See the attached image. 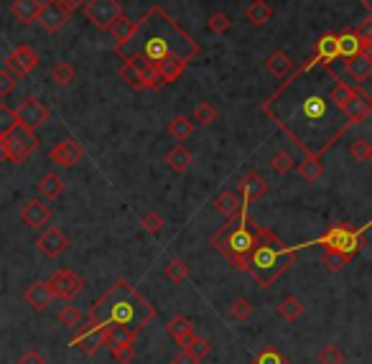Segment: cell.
I'll return each instance as SVG.
<instances>
[{"mask_svg": "<svg viewBox=\"0 0 372 364\" xmlns=\"http://www.w3.org/2000/svg\"><path fill=\"white\" fill-rule=\"evenodd\" d=\"M133 41L138 43L133 51H123L118 56H125V54L141 56L143 62L148 64V69L153 71V79L158 90H161L158 71H161L163 64L171 62V59H179V56L191 62L194 56L202 54V46L161 6H153L138 21V31H135Z\"/></svg>", "mask_w": 372, "mask_h": 364, "instance_id": "cell-1", "label": "cell"}, {"mask_svg": "<svg viewBox=\"0 0 372 364\" xmlns=\"http://www.w3.org/2000/svg\"><path fill=\"white\" fill-rule=\"evenodd\" d=\"M0 148H3V158L8 163H23L39 148V138L31 127L18 125L11 133L0 135Z\"/></svg>", "mask_w": 372, "mask_h": 364, "instance_id": "cell-2", "label": "cell"}, {"mask_svg": "<svg viewBox=\"0 0 372 364\" xmlns=\"http://www.w3.org/2000/svg\"><path fill=\"white\" fill-rule=\"evenodd\" d=\"M120 79L135 92H143V90H158L156 87V79H153V71L148 69V64L143 62L141 56H133V54H125L120 56Z\"/></svg>", "mask_w": 372, "mask_h": 364, "instance_id": "cell-3", "label": "cell"}, {"mask_svg": "<svg viewBox=\"0 0 372 364\" xmlns=\"http://www.w3.org/2000/svg\"><path fill=\"white\" fill-rule=\"evenodd\" d=\"M319 245L326 247V250H342V252L354 255V252L359 250V245H362V232L352 230L350 224L337 222L322 239H319Z\"/></svg>", "mask_w": 372, "mask_h": 364, "instance_id": "cell-4", "label": "cell"}, {"mask_svg": "<svg viewBox=\"0 0 372 364\" xmlns=\"http://www.w3.org/2000/svg\"><path fill=\"white\" fill-rule=\"evenodd\" d=\"M85 15L99 31H110V26L123 15V6H120V0H87Z\"/></svg>", "mask_w": 372, "mask_h": 364, "instance_id": "cell-5", "label": "cell"}, {"mask_svg": "<svg viewBox=\"0 0 372 364\" xmlns=\"http://www.w3.org/2000/svg\"><path fill=\"white\" fill-rule=\"evenodd\" d=\"M69 21H71L69 8H64L57 0H49V3H43V10L39 13V21L36 23H41V28L46 34H59L62 28H67Z\"/></svg>", "mask_w": 372, "mask_h": 364, "instance_id": "cell-6", "label": "cell"}, {"mask_svg": "<svg viewBox=\"0 0 372 364\" xmlns=\"http://www.w3.org/2000/svg\"><path fill=\"white\" fill-rule=\"evenodd\" d=\"M49 158L62 168H74L82 158H85V148L79 146L74 138H62L59 143H54V148L49 150Z\"/></svg>", "mask_w": 372, "mask_h": 364, "instance_id": "cell-7", "label": "cell"}, {"mask_svg": "<svg viewBox=\"0 0 372 364\" xmlns=\"http://www.w3.org/2000/svg\"><path fill=\"white\" fill-rule=\"evenodd\" d=\"M15 115H18V122H21V125H26V127H31V130H36V127H41L43 122L51 118V110L43 105L41 99L26 97L21 105H18Z\"/></svg>", "mask_w": 372, "mask_h": 364, "instance_id": "cell-8", "label": "cell"}, {"mask_svg": "<svg viewBox=\"0 0 372 364\" xmlns=\"http://www.w3.org/2000/svg\"><path fill=\"white\" fill-rule=\"evenodd\" d=\"M49 283L54 286V290H57V295L62 301H71V298H77V295L85 290V280L79 278L74 270H67V267L51 275Z\"/></svg>", "mask_w": 372, "mask_h": 364, "instance_id": "cell-9", "label": "cell"}, {"mask_svg": "<svg viewBox=\"0 0 372 364\" xmlns=\"http://www.w3.org/2000/svg\"><path fill=\"white\" fill-rule=\"evenodd\" d=\"M39 62H41V59H39V54H36V51L31 49V46L21 43L18 49L11 51V56L6 59V66H8L11 71H13V74H15L18 79H23V77H29L31 71H34L36 66H39Z\"/></svg>", "mask_w": 372, "mask_h": 364, "instance_id": "cell-10", "label": "cell"}, {"mask_svg": "<svg viewBox=\"0 0 372 364\" xmlns=\"http://www.w3.org/2000/svg\"><path fill=\"white\" fill-rule=\"evenodd\" d=\"M54 298H59V295L49 280H34V283L23 290V301H26L29 308H34V311H46V308L54 303Z\"/></svg>", "mask_w": 372, "mask_h": 364, "instance_id": "cell-11", "label": "cell"}, {"mask_svg": "<svg viewBox=\"0 0 372 364\" xmlns=\"http://www.w3.org/2000/svg\"><path fill=\"white\" fill-rule=\"evenodd\" d=\"M36 247H39L41 255L54 260L67 252V247H69V237H67L59 227H46V230L39 234V239H36Z\"/></svg>", "mask_w": 372, "mask_h": 364, "instance_id": "cell-12", "label": "cell"}, {"mask_svg": "<svg viewBox=\"0 0 372 364\" xmlns=\"http://www.w3.org/2000/svg\"><path fill=\"white\" fill-rule=\"evenodd\" d=\"M344 115H347V122H350V125H359L362 120H367L372 115V94H367V92L359 90V87H354Z\"/></svg>", "mask_w": 372, "mask_h": 364, "instance_id": "cell-13", "label": "cell"}, {"mask_svg": "<svg viewBox=\"0 0 372 364\" xmlns=\"http://www.w3.org/2000/svg\"><path fill=\"white\" fill-rule=\"evenodd\" d=\"M21 219L29 230H41V227L49 224L51 209L41 202V199H31V202H26V206L21 209Z\"/></svg>", "mask_w": 372, "mask_h": 364, "instance_id": "cell-14", "label": "cell"}, {"mask_svg": "<svg viewBox=\"0 0 372 364\" xmlns=\"http://www.w3.org/2000/svg\"><path fill=\"white\" fill-rule=\"evenodd\" d=\"M370 49L372 46L357 34V28H354V31L347 28V31L339 34V54H342V59H347V62L354 59V56H359V54H365V51H370Z\"/></svg>", "mask_w": 372, "mask_h": 364, "instance_id": "cell-15", "label": "cell"}, {"mask_svg": "<svg viewBox=\"0 0 372 364\" xmlns=\"http://www.w3.org/2000/svg\"><path fill=\"white\" fill-rule=\"evenodd\" d=\"M212 204H214V211H219V214H222L227 222H232V219L240 214V209H242L245 199H242V194H237V191L225 189V191H219V194L214 196V202H212Z\"/></svg>", "mask_w": 372, "mask_h": 364, "instance_id": "cell-16", "label": "cell"}, {"mask_svg": "<svg viewBox=\"0 0 372 364\" xmlns=\"http://www.w3.org/2000/svg\"><path fill=\"white\" fill-rule=\"evenodd\" d=\"M266 191H268V183L258 171H250V174L240 181V194H242V199H245V209L250 206V204L258 202V199H263Z\"/></svg>", "mask_w": 372, "mask_h": 364, "instance_id": "cell-17", "label": "cell"}, {"mask_svg": "<svg viewBox=\"0 0 372 364\" xmlns=\"http://www.w3.org/2000/svg\"><path fill=\"white\" fill-rule=\"evenodd\" d=\"M255 232L247 230L245 224L242 227H232L230 230V255L227 258H232V255H250V252L255 250Z\"/></svg>", "mask_w": 372, "mask_h": 364, "instance_id": "cell-18", "label": "cell"}, {"mask_svg": "<svg viewBox=\"0 0 372 364\" xmlns=\"http://www.w3.org/2000/svg\"><path fill=\"white\" fill-rule=\"evenodd\" d=\"M135 336H138V329H130L125 323L115 321L105 323V346H110V349H118V346H125V344H135Z\"/></svg>", "mask_w": 372, "mask_h": 364, "instance_id": "cell-19", "label": "cell"}, {"mask_svg": "<svg viewBox=\"0 0 372 364\" xmlns=\"http://www.w3.org/2000/svg\"><path fill=\"white\" fill-rule=\"evenodd\" d=\"M166 334H169L179 346H186V344L194 339V321L184 314L174 316V318L166 323Z\"/></svg>", "mask_w": 372, "mask_h": 364, "instance_id": "cell-20", "label": "cell"}, {"mask_svg": "<svg viewBox=\"0 0 372 364\" xmlns=\"http://www.w3.org/2000/svg\"><path fill=\"white\" fill-rule=\"evenodd\" d=\"M331 102V99H329ZM326 97L319 94V92H311L306 94V99L301 102V118L309 120V122H316V120H324L326 118V107H329Z\"/></svg>", "mask_w": 372, "mask_h": 364, "instance_id": "cell-21", "label": "cell"}, {"mask_svg": "<svg viewBox=\"0 0 372 364\" xmlns=\"http://www.w3.org/2000/svg\"><path fill=\"white\" fill-rule=\"evenodd\" d=\"M135 31H138V21L128 18L125 13L120 15L118 21L110 26V34H113V38H115V49H123V46H128V43L133 41Z\"/></svg>", "mask_w": 372, "mask_h": 364, "instance_id": "cell-22", "label": "cell"}, {"mask_svg": "<svg viewBox=\"0 0 372 364\" xmlns=\"http://www.w3.org/2000/svg\"><path fill=\"white\" fill-rule=\"evenodd\" d=\"M43 10L41 0H13L11 3V15L21 23H34L39 21V13Z\"/></svg>", "mask_w": 372, "mask_h": 364, "instance_id": "cell-23", "label": "cell"}, {"mask_svg": "<svg viewBox=\"0 0 372 364\" xmlns=\"http://www.w3.org/2000/svg\"><path fill=\"white\" fill-rule=\"evenodd\" d=\"M314 54L322 56L326 66H331V62L342 59V54H339V34L319 36V38H316V46H314Z\"/></svg>", "mask_w": 372, "mask_h": 364, "instance_id": "cell-24", "label": "cell"}, {"mask_svg": "<svg viewBox=\"0 0 372 364\" xmlns=\"http://www.w3.org/2000/svg\"><path fill=\"white\" fill-rule=\"evenodd\" d=\"M347 74H350L354 82H367L372 77V49L365 54L354 56L347 62Z\"/></svg>", "mask_w": 372, "mask_h": 364, "instance_id": "cell-25", "label": "cell"}, {"mask_svg": "<svg viewBox=\"0 0 372 364\" xmlns=\"http://www.w3.org/2000/svg\"><path fill=\"white\" fill-rule=\"evenodd\" d=\"M275 311H278V316H281L283 321L296 323L303 316L306 306H303V301L298 295H283L281 301H278V306H275Z\"/></svg>", "mask_w": 372, "mask_h": 364, "instance_id": "cell-26", "label": "cell"}, {"mask_svg": "<svg viewBox=\"0 0 372 364\" xmlns=\"http://www.w3.org/2000/svg\"><path fill=\"white\" fill-rule=\"evenodd\" d=\"M266 69L270 71V74H275L278 79H288L291 74H294V62H291V56L286 54V51H273V54L266 59Z\"/></svg>", "mask_w": 372, "mask_h": 364, "instance_id": "cell-27", "label": "cell"}, {"mask_svg": "<svg viewBox=\"0 0 372 364\" xmlns=\"http://www.w3.org/2000/svg\"><path fill=\"white\" fill-rule=\"evenodd\" d=\"M36 191H39V196H41V199H59V196L64 194L62 176L54 174V171L43 174L41 178H39V183H36Z\"/></svg>", "mask_w": 372, "mask_h": 364, "instance_id": "cell-28", "label": "cell"}, {"mask_svg": "<svg viewBox=\"0 0 372 364\" xmlns=\"http://www.w3.org/2000/svg\"><path fill=\"white\" fill-rule=\"evenodd\" d=\"M191 150L186 146H174L169 148V153H166V166L174 171V174H184L186 168L191 166Z\"/></svg>", "mask_w": 372, "mask_h": 364, "instance_id": "cell-29", "label": "cell"}, {"mask_svg": "<svg viewBox=\"0 0 372 364\" xmlns=\"http://www.w3.org/2000/svg\"><path fill=\"white\" fill-rule=\"evenodd\" d=\"M298 176H301V181H306V183H314V181H319L322 178V171H324V166H322V155L319 153H311V155H306L301 163H298Z\"/></svg>", "mask_w": 372, "mask_h": 364, "instance_id": "cell-30", "label": "cell"}, {"mask_svg": "<svg viewBox=\"0 0 372 364\" xmlns=\"http://www.w3.org/2000/svg\"><path fill=\"white\" fill-rule=\"evenodd\" d=\"M245 18L253 26H266L268 21H273V6L268 0H253V6L245 10Z\"/></svg>", "mask_w": 372, "mask_h": 364, "instance_id": "cell-31", "label": "cell"}, {"mask_svg": "<svg viewBox=\"0 0 372 364\" xmlns=\"http://www.w3.org/2000/svg\"><path fill=\"white\" fill-rule=\"evenodd\" d=\"M352 92H354V87L347 82H342L339 77H334V87H331L329 92V99H331V105L337 107V112H347V105H350V99H352Z\"/></svg>", "mask_w": 372, "mask_h": 364, "instance_id": "cell-32", "label": "cell"}, {"mask_svg": "<svg viewBox=\"0 0 372 364\" xmlns=\"http://www.w3.org/2000/svg\"><path fill=\"white\" fill-rule=\"evenodd\" d=\"M352 262V255L350 252H342V250H326L322 255V265L329 270V273H342L344 267Z\"/></svg>", "mask_w": 372, "mask_h": 364, "instance_id": "cell-33", "label": "cell"}, {"mask_svg": "<svg viewBox=\"0 0 372 364\" xmlns=\"http://www.w3.org/2000/svg\"><path fill=\"white\" fill-rule=\"evenodd\" d=\"M166 130H169L171 138L186 140V138H191V133H194V122H191L186 115H176V118H171L169 122H166Z\"/></svg>", "mask_w": 372, "mask_h": 364, "instance_id": "cell-34", "label": "cell"}, {"mask_svg": "<svg viewBox=\"0 0 372 364\" xmlns=\"http://www.w3.org/2000/svg\"><path fill=\"white\" fill-rule=\"evenodd\" d=\"M227 314H230L232 321L245 323V321L253 318L255 308H253V303L247 301V298H235V301H230V306H227Z\"/></svg>", "mask_w": 372, "mask_h": 364, "instance_id": "cell-35", "label": "cell"}, {"mask_svg": "<svg viewBox=\"0 0 372 364\" xmlns=\"http://www.w3.org/2000/svg\"><path fill=\"white\" fill-rule=\"evenodd\" d=\"M163 273H166V278L171 280V283H184V280L189 278V273H191V267H189V262L186 260H181V258H174L169 262V265L163 267Z\"/></svg>", "mask_w": 372, "mask_h": 364, "instance_id": "cell-36", "label": "cell"}, {"mask_svg": "<svg viewBox=\"0 0 372 364\" xmlns=\"http://www.w3.org/2000/svg\"><path fill=\"white\" fill-rule=\"evenodd\" d=\"M74 77H77V71H74L71 64L59 62L51 66V82L57 84V87H69V84L74 82Z\"/></svg>", "mask_w": 372, "mask_h": 364, "instance_id": "cell-37", "label": "cell"}, {"mask_svg": "<svg viewBox=\"0 0 372 364\" xmlns=\"http://www.w3.org/2000/svg\"><path fill=\"white\" fill-rule=\"evenodd\" d=\"M214 120H217V110H214V105H212L209 99L197 102V107H194V122L202 127H209Z\"/></svg>", "mask_w": 372, "mask_h": 364, "instance_id": "cell-38", "label": "cell"}, {"mask_svg": "<svg viewBox=\"0 0 372 364\" xmlns=\"http://www.w3.org/2000/svg\"><path fill=\"white\" fill-rule=\"evenodd\" d=\"M298 163L294 161V155L291 150H278V153L270 155V168H273L275 174H288V171H294Z\"/></svg>", "mask_w": 372, "mask_h": 364, "instance_id": "cell-39", "label": "cell"}, {"mask_svg": "<svg viewBox=\"0 0 372 364\" xmlns=\"http://www.w3.org/2000/svg\"><path fill=\"white\" fill-rule=\"evenodd\" d=\"M316 364H344V354L337 344H326L316 351Z\"/></svg>", "mask_w": 372, "mask_h": 364, "instance_id": "cell-40", "label": "cell"}, {"mask_svg": "<svg viewBox=\"0 0 372 364\" xmlns=\"http://www.w3.org/2000/svg\"><path fill=\"white\" fill-rule=\"evenodd\" d=\"M232 28V18L230 13H225V10H217V13L209 15V21H207V31H212V34H227Z\"/></svg>", "mask_w": 372, "mask_h": 364, "instance_id": "cell-41", "label": "cell"}, {"mask_svg": "<svg viewBox=\"0 0 372 364\" xmlns=\"http://www.w3.org/2000/svg\"><path fill=\"white\" fill-rule=\"evenodd\" d=\"M57 321L62 326H69V329H77L79 323H82V311L74 306H62V311L57 314Z\"/></svg>", "mask_w": 372, "mask_h": 364, "instance_id": "cell-42", "label": "cell"}, {"mask_svg": "<svg viewBox=\"0 0 372 364\" xmlns=\"http://www.w3.org/2000/svg\"><path fill=\"white\" fill-rule=\"evenodd\" d=\"M184 349L189 351V354H194L197 359H204L212 351V342H209V339H204V336H194V339H191V342L186 344Z\"/></svg>", "mask_w": 372, "mask_h": 364, "instance_id": "cell-43", "label": "cell"}, {"mask_svg": "<svg viewBox=\"0 0 372 364\" xmlns=\"http://www.w3.org/2000/svg\"><path fill=\"white\" fill-rule=\"evenodd\" d=\"M0 135H6V133H11L13 127H18L21 122H18V115H15V110H11L8 105H0Z\"/></svg>", "mask_w": 372, "mask_h": 364, "instance_id": "cell-44", "label": "cell"}, {"mask_svg": "<svg viewBox=\"0 0 372 364\" xmlns=\"http://www.w3.org/2000/svg\"><path fill=\"white\" fill-rule=\"evenodd\" d=\"M141 224L148 234H158V232L163 230V217L158 214V211H146V214L141 217Z\"/></svg>", "mask_w": 372, "mask_h": 364, "instance_id": "cell-45", "label": "cell"}, {"mask_svg": "<svg viewBox=\"0 0 372 364\" xmlns=\"http://www.w3.org/2000/svg\"><path fill=\"white\" fill-rule=\"evenodd\" d=\"M370 148H372V143H367L365 138H357L354 143L350 146V155L354 158L357 163H365L367 158H370Z\"/></svg>", "mask_w": 372, "mask_h": 364, "instance_id": "cell-46", "label": "cell"}, {"mask_svg": "<svg viewBox=\"0 0 372 364\" xmlns=\"http://www.w3.org/2000/svg\"><path fill=\"white\" fill-rule=\"evenodd\" d=\"M255 242H258V245H270V247H286L281 242V239L275 237L273 232L268 230V227H263V224H260V227H255Z\"/></svg>", "mask_w": 372, "mask_h": 364, "instance_id": "cell-47", "label": "cell"}, {"mask_svg": "<svg viewBox=\"0 0 372 364\" xmlns=\"http://www.w3.org/2000/svg\"><path fill=\"white\" fill-rule=\"evenodd\" d=\"M113 359L118 364H133L135 362V344H125V346L113 349Z\"/></svg>", "mask_w": 372, "mask_h": 364, "instance_id": "cell-48", "label": "cell"}, {"mask_svg": "<svg viewBox=\"0 0 372 364\" xmlns=\"http://www.w3.org/2000/svg\"><path fill=\"white\" fill-rule=\"evenodd\" d=\"M253 364H288V359H283L275 349H263L258 357L253 359Z\"/></svg>", "mask_w": 372, "mask_h": 364, "instance_id": "cell-49", "label": "cell"}, {"mask_svg": "<svg viewBox=\"0 0 372 364\" xmlns=\"http://www.w3.org/2000/svg\"><path fill=\"white\" fill-rule=\"evenodd\" d=\"M15 82H18V77H15L8 66H3V71H0V94H3V97L11 94V90L15 87Z\"/></svg>", "mask_w": 372, "mask_h": 364, "instance_id": "cell-50", "label": "cell"}, {"mask_svg": "<svg viewBox=\"0 0 372 364\" xmlns=\"http://www.w3.org/2000/svg\"><path fill=\"white\" fill-rule=\"evenodd\" d=\"M15 364H46V357H43V354H39L36 349H29V351H23L21 357L15 359Z\"/></svg>", "mask_w": 372, "mask_h": 364, "instance_id": "cell-51", "label": "cell"}, {"mask_svg": "<svg viewBox=\"0 0 372 364\" xmlns=\"http://www.w3.org/2000/svg\"><path fill=\"white\" fill-rule=\"evenodd\" d=\"M357 34L362 36V38H365V41L372 46V15H367L365 21L359 23V26H357Z\"/></svg>", "mask_w": 372, "mask_h": 364, "instance_id": "cell-52", "label": "cell"}, {"mask_svg": "<svg viewBox=\"0 0 372 364\" xmlns=\"http://www.w3.org/2000/svg\"><path fill=\"white\" fill-rule=\"evenodd\" d=\"M171 364H202V359H197L194 354H189V351L184 349L181 354H176V357L171 359Z\"/></svg>", "mask_w": 372, "mask_h": 364, "instance_id": "cell-53", "label": "cell"}, {"mask_svg": "<svg viewBox=\"0 0 372 364\" xmlns=\"http://www.w3.org/2000/svg\"><path fill=\"white\" fill-rule=\"evenodd\" d=\"M57 3H62V6L69 8V10H77V8H85L87 0H57Z\"/></svg>", "mask_w": 372, "mask_h": 364, "instance_id": "cell-54", "label": "cell"}, {"mask_svg": "<svg viewBox=\"0 0 372 364\" xmlns=\"http://www.w3.org/2000/svg\"><path fill=\"white\" fill-rule=\"evenodd\" d=\"M359 3H362V6H365L367 10H370V13H372V0H359Z\"/></svg>", "mask_w": 372, "mask_h": 364, "instance_id": "cell-55", "label": "cell"}, {"mask_svg": "<svg viewBox=\"0 0 372 364\" xmlns=\"http://www.w3.org/2000/svg\"><path fill=\"white\" fill-rule=\"evenodd\" d=\"M367 163H370V166H372V148H370V158H367Z\"/></svg>", "mask_w": 372, "mask_h": 364, "instance_id": "cell-56", "label": "cell"}]
</instances>
